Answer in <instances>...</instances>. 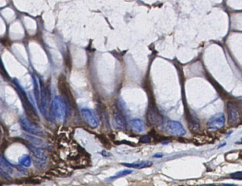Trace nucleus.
Listing matches in <instances>:
<instances>
[{"label":"nucleus","instance_id":"5","mask_svg":"<svg viewBox=\"0 0 242 186\" xmlns=\"http://www.w3.org/2000/svg\"><path fill=\"white\" fill-rule=\"evenodd\" d=\"M147 118L148 122L152 125H159L162 122L161 116L158 112L157 109L154 105L150 104L148 107V113H147Z\"/></svg>","mask_w":242,"mask_h":186},{"label":"nucleus","instance_id":"17","mask_svg":"<svg viewBox=\"0 0 242 186\" xmlns=\"http://www.w3.org/2000/svg\"><path fill=\"white\" fill-rule=\"evenodd\" d=\"M230 177L233 180H242V173L241 171H240V172L233 173V174H230Z\"/></svg>","mask_w":242,"mask_h":186},{"label":"nucleus","instance_id":"12","mask_svg":"<svg viewBox=\"0 0 242 186\" xmlns=\"http://www.w3.org/2000/svg\"><path fill=\"white\" fill-rule=\"evenodd\" d=\"M188 125L189 129L192 132L197 131L200 128V123L199 120L196 118V116H193V114H189L188 116Z\"/></svg>","mask_w":242,"mask_h":186},{"label":"nucleus","instance_id":"2","mask_svg":"<svg viewBox=\"0 0 242 186\" xmlns=\"http://www.w3.org/2000/svg\"><path fill=\"white\" fill-rule=\"evenodd\" d=\"M20 124L22 128L26 131L27 133L33 135H39V136H44V132L36 124H33L26 117L22 116L20 118Z\"/></svg>","mask_w":242,"mask_h":186},{"label":"nucleus","instance_id":"20","mask_svg":"<svg viewBox=\"0 0 242 186\" xmlns=\"http://www.w3.org/2000/svg\"><path fill=\"white\" fill-rule=\"evenodd\" d=\"M103 154L104 156H109V155H110L109 153H106V152H105H105H103Z\"/></svg>","mask_w":242,"mask_h":186},{"label":"nucleus","instance_id":"18","mask_svg":"<svg viewBox=\"0 0 242 186\" xmlns=\"http://www.w3.org/2000/svg\"><path fill=\"white\" fill-rule=\"evenodd\" d=\"M151 141V139L148 136H143L140 138V142L143 143H148Z\"/></svg>","mask_w":242,"mask_h":186},{"label":"nucleus","instance_id":"8","mask_svg":"<svg viewBox=\"0 0 242 186\" xmlns=\"http://www.w3.org/2000/svg\"><path fill=\"white\" fill-rule=\"evenodd\" d=\"M227 108H228V123L230 125H235L239 120V114L238 110L232 103H228Z\"/></svg>","mask_w":242,"mask_h":186},{"label":"nucleus","instance_id":"6","mask_svg":"<svg viewBox=\"0 0 242 186\" xmlns=\"http://www.w3.org/2000/svg\"><path fill=\"white\" fill-rule=\"evenodd\" d=\"M81 117L85 122L92 128H96L98 126V122L97 119L95 117L92 111L90 110L84 108L81 111Z\"/></svg>","mask_w":242,"mask_h":186},{"label":"nucleus","instance_id":"4","mask_svg":"<svg viewBox=\"0 0 242 186\" xmlns=\"http://www.w3.org/2000/svg\"><path fill=\"white\" fill-rule=\"evenodd\" d=\"M167 132L170 135L175 136H183L185 134V129L183 128V126L177 121H169L166 126Z\"/></svg>","mask_w":242,"mask_h":186},{"label":"nucleus","instance_id":"9","mask_svg":"<svg viewBox=\"0 0 242 186\" xmlns=\"http://www.w3.org/2000/svg\"><path fill=\"white\" fill-rule=\"evenodd\" d=\"M13 172L12 167L2 158H0V174L7 178H10L11 174Z\"/></svg>","mask_w":242,"mask_h":186},{"label":"nucleus","instance_id":"10","mask_svg":"<svg viewBox=\"0 0 242 186\" xmlns=\"http://www.w3.org/2000/svg\"><path fill=\"white\" fill-rule=\"evenodd\" d=\"M130 125L134 131L136 133H142L145 131V124L142 120L139 119H135L130 122Z\"/></svg>","mask_w":242,"mask_h":186},{"label":"nucleus","instance_id":"11","mask_svg":"<svg viewBox=\"0 0 242 186\" xmlns=\"http://www.w3.org/2000/svg\"><path fill=\"white\" fill-rule=\"evenodd\" d=\"M152 164L153 163L150 161H140V162H134L132 164H127V163L122 164V165H124V166L130 167V168H135V169L146 168V167H151Z\"/></svg>","mask_w":242,"mask_h":186},{"label":"nucleus","instance_id":"7","mask_svg":"<svg viewBox=\"0 0 242 186\" xmlns=\"http://www.w3.org/2000/svg\"><path fill=\"white\" fill-rule=\"evenodd\" d=\"M113 125L119 129H125L126 128L125 117L119 109L115 110L113 113Z\"/></svg>","mask_w":242,"mask_h":186},{"label":"nucleus","instance_id":"1","mask_svg":"<svg viewBox=\"0 0 242 186\" xmlns=\"http://www.w3.org/2000/svg\"><path fill=\"white\" fill-rule=\"evenodd\" d=\"M53 112L55 118L57 121L63 122L66 114V106L61 97L57 95L53 102Z\"/></svg>","mask_w":242,"mask_h":186},{"label":"nucleus","instance_id":"3","mask_svg":"<svg viewBox=\"0 0 242 186\" xmlns=\"http://www.w3.org/2000/svg\"><path fill=\"white\" fill-rule=\"evenodd\" d=\"M226 118L223 113H219L212 116L208 120L207 126L208 128L212 130H218L222 129L225 125Z\"/></svg>","mask_w":242,"mask_h":186},{"label":"nucleus","instance_id":"19","mask_svg":"<svg viewBox=\"0 0 242 186\" xmlns=\"http://www.w3.org/2000/svg\"><path fill=\"white\" fill-rule=\"evenodd\" d=\"M163 156L162 153H156L154 156V158H161Z\"/></svg>","mask_w":242,"mask_h":186},{"label":"nucleus","instance_id":"16","mask_svg":"<svg viewBox=\"0 0 242 186\" xmlns=\"http://www.w3.org/2000/svg\"><path fill=\"white\" fill-rule=\"evenodd\" d=\"M25 137H26V138L29 140V141H31V142H32L33 144L34 145H36V146H40V145H44V143L42 142V140H40L39 139H36V137H32V136H30V135H25Z\"/></svg>","mask_w":242,"mask_h":186},{"label":"nucleus","instance_id":"13","mask_svg":"<svg viewBox=\"0 0 242 186\" xmlns=\"http://www.w3.org/2000/svg\"><path fill=\"white\" fill-rule=\"evenodd\" d=\"M33 84H34L35 97H36V99L37 100V102H38V103H40L41 93H40V87H39L38 81H37V79H36V77H35V76H33Z\"/></svg>","mask_w":242,"mask_h":186},{"label":"nucleus","instance_id":"15","mask_svg":"<svg viewBox=\"0 0 242 186\" xmlns=\"http://www.w3.org/2000/svg\"><path fill=\"white\" fill-rule=\"evenodd\" d=\"M132 172H133V171L130 170H126L120 171V172H117L114 176L111 177H110V179H116V178L122 177L126 176V175H127V174H131Z\"/></svg>","mask_w":242,"mask_h":186},{"label":"nucleus","instance_id":"14","mask_svg":"<svg viewBox=\"0 0 242 186\" xmlns=\"http://www.w3.org/2000/svg\"><path fill=\"white\" fill-rule=\"evenodd\" d=\"M29 148H30V149L31 150V151L34 153L35 156L38 158V159H40V160H45L46 159V156H45V155H44V153H43V152L42 151V150H39L38 148H36V147H33V146L29 147Z\"/></svg>","mask_w":242,"mask_h":186}]
</instances>
